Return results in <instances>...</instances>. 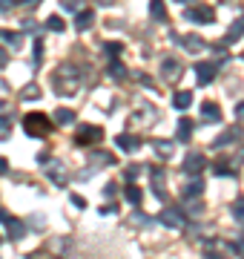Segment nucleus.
<instances>
[{"instance_id": "nucleus-40", "label": "nucleus", "mask_w": 244, "mask_h": 259, "mask_svg": "<svg viewBox=\"0 0 244 259\" xmlns=\"http://www.w3.org/2000/svg\"><path fill=\"white\" fill-rule=\"evenodd\" d=\"M6 170H9V161H6V158L0 156V173H6Z\"/></svg>"}, {"instance_id": "nucleus-3", "label": "nucleus", "mask_w": 244, "mask_h": 259, "mask_svg": "<svg viewBox=\"0 0 244 259\" xmlns=\"http://www.w3.org/2000/svg\"><path fill=\"white\" fill-rule=\"evenodd\" d=\"M40 167H43V173L49 176V182H55V185H66V164L60 161V158L40 156Z\"/></svg>"}, {"instance_id": "nucleus-33", "label": "nucleus", "mask_w": 244, "mask_h": 259, "mask_svg": "<svg viewBox=\"0 0 244 259\" xmlns=\"http://www.w3.org/2000/svg\"><path fill=\"white\" fill-rule=\"evenodd\" d=\"M15 3H18L20 9H38L40 6V0H15Z\"/></svg>"}, {"instance_id": "nucleus-25", "label": "nucleus", "mask_w": 244, "mask_h": 259, "mask_svg": "<svg viewBox=\"0 0 244 259\" xmlns=\"http://www.w3.org/2000/svg\"><path fill=\"white\" fill-rule=\"evenodd\" d=\"M221 248H224V242H207L204 245V256L207 259H224V253H218Z\"/></svg>"}, {"instance_id": "nucleus-17", "label": "nucleus", "mask_w": 244, "mask_h": 259, "mask_svg": "<svg viewBox=\"0 0 244 259\" xmlns=\"http://www.w3.org/2000/svg\"><path fill=\"white\" fill-rule=\"evenodd\" d=\"M6 228H9V239L12 242H18L23 233H26V222H20V219H12L9 216V222H6Z\"/></svg>"}, {"instance_id": "nucleus-6", "label": "nucleus", "mask_w": 244, "mask_h": 259, "mask_svg": "<svg viewBox=\"0 0 244 259\" xmlns=\"http://www.w3.org/2000/svg\"><path fill=\"white\" fill-rule=\"evenodd\" d=\"M204 164H207V158L201 156V153H190V156L181 161V173H184V176H193V179H196L198 173L204 170Z\"/></svg>"}, {"instance_id": "nucleus-13", "label": "nucleus", "mask_w": 244, "mask_h": 259, "mask_svg": "<svg viewBox=\"0 0 244 259\" xmlns=\"http://www.w3.org/2000/svg\"><path fill=\"white\" fill-rule=\"evenodd\" d=\"M201 193H204V182L201 179H190V185L181 187V199H196Z\"/></svg>"}, {"instance_id": "nucleus-43", "label": "nucleus", "mask_w": 244, "mask_h": 259, "mask_svg": "<svg viewBox=\"0 0 244 259\" xmlns=\"http://www.w3.org/2000/svg\"><path fill=\"white\" fill-rule=\"evenodd\" d=\"M175 3H178V6H187V9H190V6H193L196 0H175Z\"/></svg>"}, {"instance_id": "nucleus-35", "label": "nucleus", "mask_w": 244, "mask_h": 259, "mask_svg": "<svg viewBox=\"0 0 244 259\" xmlns=\"http://www.w3.org/2000/svg\"><path fill=\"white\" fill-rule=\"evenodd\" d=\"M138 173H141V167H138V164H130L124 176H127V182H130V179H138Z\"/></svg>"}, {"instance_id": "nucleus-31", "label": "nucleus", "mask_w": 244, "mask_h": 259, "mask_svg": "<svg viewBox=\"0 0 244 259\" xmlns=\"http://www.w3.org/2000/svg\"><path fill=\"white\" fill-rule=\"evenodd\" d=\"M40 61H43V37L35 40V66H40Z\"/></svg>"}, {"instance_id": "nucleus-9", "label": "nucleus", "mask_w": 244, "mask_h": 259, "mask_svg": "<svg viewBox=\"0 0 244 259\" xmlns=\"http://www.w3.org/2000/svg\"><path fill=\"white\" fill-rule=\"evenodd\" d=\"M181 72H184V66H181L175 58H164V61H161V75H164L167 81H178Z\"/></svg>"}, {"instance_id": "nucleus-11", "label": "nucleus", "mask_w": 244, "mask_h": 259, "mask_svg": "<svg viewBox=\"0 0 244 259\" xmlns=\"http://www.w3.org/2000/svg\"><path fill=\"white\" fill-rule=\"evenodd\" d=\"M201 118H204L207 124H218V121H221L218 104H213V101H204V104H201Z\"/></svg>"}, {"instance_id": "nucleus-32", "label": "nucleus", "mask_w": 244, "mask_h": 259, "mask_svg": "<svg viewBox=\"0 0 244 259\" xmlns=\"http://www.w3.org/2000/svg\"><path fill=\"white\" fill-rule=\"evenodd\" d=\"M213 170H216V176H233V167L230 164H216Z\"/></svg>"}, {"instance_id": "nucleus-27", "label": "nucleus", "mask_w": 244, "mask_h": 259, "mask_svg": "<svg viewBox=\"0 0 244 259\" xmlns=\"http://www.w3.org/2000/svg\"><path fill=\"white\" fill-rule=\"evenodd\" d=\"M20 98H23V101H35V98H40L38 83H26V87H23V93H20Z\"/></svg>"}, {"instance_id": "nucleus-22", "label": "nucleus", "mask_w": 244, "mask_h": 259, "mask_svg": "<svg viewBox=\"0 0 244 259\" xmlns=\"http://www.w3.org/2000/svg\"><path fill=\"white\" fill-rule=\"evenodd\" d=\"M0 40H6L9 47H20V44H23V32H9V29H0Z\"/></svg>"}, {"instance_id": "nucleus-14", "label": "nucleus", "mask_w": 244, "mask_h": 259, "mask_svg": "<svg viewBox=\"0 0 244 259\" xmlns=\"http://www.w3.org/2000/svg\"><path fill=\"white\" fill-rule=\"evenodd\" d=\"M115 144H118L121 150H127V153H135V150L141 147V139H135V136H127V133H124V136H115Z\"/></svg>"}, {"instance_id": "nucleus-16", "label": "nucleus", "mask_w": 244, "mask_h": 259, "mask_svg": "<svg viewBox=\"0 0 244 259\" xmlns=\"http://www.w3.org/2000/svg\"><path fill=\"white\" fill-rule=\"evenodd\" d=\"M152 150H155L161 158H172V153H175V144H172V141H164V139H155V141H152Z\"/></svg>"}, {"instance_id": "nucleus-42", "label": "nucleus", "mask_w": 244, "mask_h": 259, "mask_svg": "<svg viewBox=\"0 0 244 259\" xmlns=\"http://www.w3.org/2000/svg\"><path fill=\"white\" fill-rule=\"evenodd\" d=\"M6 110H9V104H6L3 98H0V115H6Z\"/></svg>"}, {"instance_id": "nucleus-5", "label": "nucleus", "mask_w": 244, "mask_h": 259, "mask_svg": "<svg viewBox=\"0 0 244 259\" xmlns=\"http://www.w3.org/2000/svg\"><path fill=\"white\" fill-rule=\"evenodd\" d=\"M101 139H103L101 127H95V124H81V127H78V136H75L78 144H98Z\"/></svg>"}, {"instance_id": "nucleus-24", "label": "nucleus", "mask_w": 244, "mask_h": 259, "mask_svg": "<svg viewBox=\"0 0 244 259\" xmlns=\"http://www.w3.org/2000/svg\"><path fill=\"white\" fill-rule=\"evenodd\" d=\"M178 141H190L193 139V121L190 118H181L178 121V136H175Z\"/></svg>"}, {"instance_id": "nucleus-10", "label": "nucleus", "mask_w": 244, "mask_h": 259, "mask_svg": "<svg viewBox=\"0 0 244 259\" xmlns=\"http://www.w3.org/2000/svg\"><path fill=\"white\" fill-rule=\"evenodd\" d=\"M238 139H241V127H227L224 133H221V136H218V139L213 141V147L221 150L224 144H233V141H238Z\"/></svg>"}, {"instance_id": "nucleus-2", "label": "nucleus", "mask_w": 244, "mask_h": 259, "mask_svg": "<svg viewBox=\"0 0 244 259\" xmlns=\"http://www.w3.org/2000/svg\"><path fill=\"white\" fill-rule=\"evenodd\" d=\"M23 130H26V136H32V139H43V136H49V130H52V121L43 112H29L26 118H23Z\"/></svg>"}, {"instance_id": "nucleus-7", "label": "nucleus", "mask_w": 244, "mask_h": 259, "mask_svg": "<svg viewBox=\"0 0 244 259\" xmlns=\"http://www.w3.org/2000/svg\"><path fill=\"white\" fill-rule=\"evenodd\" d=\"M158 222L167 225V228H184V225H187V216H184L178 207H164V210L158 213Z\"/></svg>"}, {"instance_id": "nucleus-19", "label": "nucleus", "mask_w": 244, "mask_h": 259, "mask_svg": "<svg viewBox=\"0 0 244 259\" xmlns=\"http://www.w3.org/2000/svg\"><path fill=\"white\" fill-rule=\"evenodd\" d=\"M172 104H175V110H187L190 104H193V93H190V90L175 93V95H172Z\"/></svg>"}, {"instance_id": "nucleus-28", "label": "nucleus", "mask_w": 244, "mask_h": 259, "mask_svg": "<svg viewBox=\"0 0 244 259\" xmlns=\"http://www.w3.org/2000/svg\"><path fill=\"white\" fill-rule=\"evenodd\" d=\"M64 26H66V23L57 18V15H49V18H46V29H52V32H64Z\"/></svg>"}, {"instance_id": "nucleus-1", "label": "nucleus", "mask_w": 244, "mask_h": 259, "mask_svg": "<svg viewBox=\"0 0 244 259\" xmlns=\"http://www.w3.org/2000/svg\"><path fill=\"white\" fill-rule=\"evenodd\" d=\"M52 87H55L57 95L78 93V69L72 64H60V69L52 75Z\"/></svg>"}, {"instance_id": "nucleus-29", "label": "nucleus", "mask_w": 244, "mask_h": 259, "mask_svg": "<svg viewBox=\"0 0 244 259\" xmlns=\"http://www.w3.org/2000/svg\"><path fill=\"white\" fill-rule=\"evenodd\" d=\"M233 216L238 222H244V199H235L233 202Z\"/></svg>"}, {"instance_id": "nucleus-23", "label": "nucleus", "mask_w": 244, "mask_h": 259, "mask_svg": "<svg viewBox=\"0 0 244 259\" xmlns=\"http://www.w3.org/2000/svg\"><path fill=\"white\" fill-rule=\"evenodd\" d=\"M109 75H112L115 81H124V78H127V66L121 64V61H118V58H112V61H109Z\"/></svg>"}, {"instance_id": "nucleus-36", "label": "nucleus", "mask_w": 244, "mask_h": 259, "mask_svg": "<svg viewBox=\"0 0 244 259\" xmlns=\"http://www.w3.org/2000/svg\"><path fill=\"white\" fill-rule=\"evenodd\" d=\"M60 6H64L66 12H75V6H78V0H60Z\"/></svg>"}, {"instance_id": "nucleus-39", "label": "nucleus", "mask_w": 244, "mask_h": 259, "mask_svg": "<svg viewBox=\"0 0 244 259\" xmlns=\"http://www.w3.org/2000/svg\"><path fill=\"white\" fill-rule=\"evenodd\" d=\"M72 204H75V207H86V202L81 199V196H72Z\"/></svg>"}, {"instance_id": "nucleus-26", "label": "nucleus", "mask_w": 244, "mask_h": 259, "mask_svg": "<svg viewBox=\"0 0 244 259\" xmlns=\"http://www.w3.org/2000/svg\"><path fill=\"white\" fill-rule=\"evenodd\" d=\"M124 196H127V202H130V204H135V207H138V204H141V199H144V193H141V190H138L135 185H130V187H127V190H124Z\"/></svg>"}, {"instance_id": "nucleus-20", "label": "nucleus", "mask_w": 244, "mask_h": 259, "mask_svg": "<svg viewBox=\"0 0 244 259\" xmlns=\"http://www.w3.org/2000/svg\"><path fill=\"white\" fill-rule=\"evenodd\" d=\"M75 110H66V107H60V110H55V124H75Z\"/></svg>"}, {"instance_id": "nucleus-45", "label": "nucleus", "mask_w": 244, "mask_h": 259, "mask_svg": "<svg viewBox=\"0 0 244 259\" xmlns=\"http://www.w3.org/2000/svg\"><path fill=\"white\" fill-rule=\"evenodd\" d=\"M241 58H244V55H241Z\"/></svg>"}, {"instance_id": "nucleus-44", "label": "nucleus", "mask_w": 244, "mask_h": 259, "mask_svg": "<svg viewBox=\"0 0 244 259\" xmlns=\"http://www.w3.org/2000/svg\"><path fill=\"white\" fill-rule=\"evenodd\" d=\"M0 222H9V213L3 210V207H0Z\"/></svg>"}, {"instance_id": "nucleus-21", "label": "nucleus", "mask_w": 244, "mask_h": 259, "mask_svg": "<svg viewBox=\"0 0 244 259\" xmlns=\"http://www.w3.org/2000/svg\"><path fill=\"white\" fill-rule=\"evenodd\" d=\"M178 40H184L187 52H201V49H204V40L198 35H184V37H178Z\"/></svg>"}, {"instance_id": "nucleus-34", "label": "nucleus", "mask_w": 244, "mask_h": 259, "mask_svg": "<svg viewBox=\"0 0 244 259\" xmlns=\"http://www.w3.org/2000/svg\"><path fill=\"white\" fill-rule=\"evenodd\" d=\"M106 55L118 58V55H121V44H115V40H112V44H106Z\"/></svg>"}, {"instance_id": "nucleus-30", "label": "nucleus", "mask_w": 244, "mask_h": 259, "mask_svg": "<svg viewBox=\"0 0 244 259\" xmlns=\"http://www.w3.org/2000/svg\"><path fill=\"white\" fill-rule=\"evenodd\" d=\"M9 133H12V124L6 115H0V139H9Z\"/></svg>"}, {"instance_id": "nucleus-41", "label": "nucleus", "mask_w": 244, "mask_h": 259, "mask_svg": "<svg viewBox=\"0 0 244 259\" xmlns=\"http://www.w3.org/2000/svg\"><path fill=\"white\" fill-rule=\"evenodd\" d=\"M235 115H238V118H241V121H244V101H241V104H238V107H235Z\"/></svg>"}, {"instance_id": "nucleus-4", "label": "nucleus", "mask_w": 244, "mask_h": 259, "mask_svg": "<svg viewBox=\"0 0 244 259\" xmlns=\"http://www.w3.org/2000/svg\"><path fill=\"white\" fill-rule=\"evenodd\" d=\"M184 20H193V23H216V12H213V6H190V9H184Z\"/></svg>"}, {"instance_id": "nucleus-37", "label": "nucleus", "mask_w": 244, "mask_h": 259, "mask_svg": "<svg viewBox=\"0 0 244 259\" xmlns=\"http://www.w3.org/2000/svg\"><path fill=\"white\" fill-rule=\"evenodd\" d=\"M6 64H9V52H6V49L0 47V69H3Z\"/></svg>"}, {"instance_id": "nucleus-38", "label": "nucleus", "mask_w": 244, "mask_h": 259, "mask_svg": "<svg viewBox=\"0 0 244 259\" xmlns=\"http://www.w3.org/2000/svg\"><path fill=\"white\" fill-rule=\"evenodd\" d=\"M12 3H15V0H0V12H9Z\"/></svg>"}, {"instance_id": "nucleus-15", "label": "nucleus", "mask_w": 244, "mask_h": 259, "mask_svg": "<svg viewBox=\"0 0 244 259\" xmlns=\"http://www.w3.org/2000/svg\"><path fill=\"white\" fill-rule=\"evenodd\" d=\"M92 20H95V12L92 9H81V12H78V18H75V29H78V32H86V29L92 26Z\"/></svg>"}, {"instance_id": "nucleus-18", "label": "nucleus", "mask_w": 244, "mask_h": 259, "mask_svg": "<svg viewBox=\"0 0 244 259\" xmlns=\"http://www.w3.org/2000/svg\"><path fill=\"white\" fill-rule=\"evenodd\" d=\"M150 15L158 23H167V6H164V0H152L150 3Z\"/></svg>"}, {"instance_id": "nucleus-12", "label": "nucleus", "mask_w": 244, "mask_h": 259, "mask_svg": "<svg viewBox=\"0 0 244 259\" xmlns=\"http://www.w3.org/2000/svg\"><path fill=\"white\" fill-rule=\"evenodd\" d=\"M241 35H244V18H235L233 26L227 29V35H224V40H221V44H227V47H230V44H235Z\"/></svg>"}, {"instance_id": "nucleus-8", "label": "nucleus", "mask_w": 244, "mask_h": 259, "mask_svg": "<svg viewBox=\"0 0 244 259\" xmlns=\"http://www.w3.org/2000/svg\"><path fill=\"white\" fill-rule=\"evenodd\" d=\"M218 69H221V66H218L216 61H201V64H196V78H198V83H210V81L218 75Z\"/></svg>"}]
</instances>
